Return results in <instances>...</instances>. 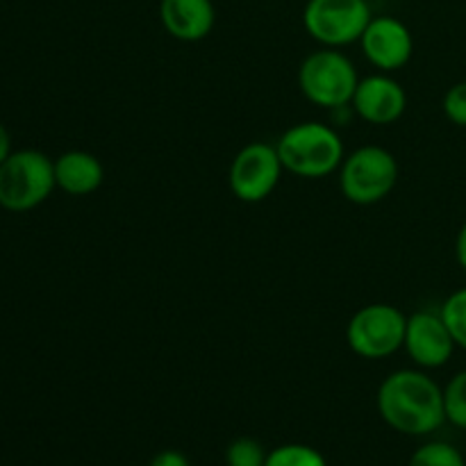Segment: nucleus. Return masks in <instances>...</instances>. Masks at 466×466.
<instances>
[{"instance_id": "18", "label": "nucleus", "mask_w": 466, "mask_h": 466, "mask_svg": "<svg viewBox=\"0 0 466 466\" xmlns=\"http://www.w3.org/2000/svg\"><path fill=\"white\" fill-rule=\"evenodd\" d=\"M267 451L253 437H239L230 441L226 449V466H264L267 464Z\"/></svg>"}, {"instance_id": "1", "label": "nucleus", "mask_w": 466, "mask_h": 466, "mask_svg": "<svg viewBox=\"0 0 466 466\" xmlns=\"http://www.w3.org/2000/svg\"><path fill=\"white\" fill-rule=\"evenodd\" d=\"M378 412L391 431L426 437L446 423L444 390L419 369L390 373L378 387Z\"/></svg>"}, {"instance_id": "10", "label": "nucleus", "mask_w": 466, "mask_h": 466, "mask_svg": "<svg viewBox=\"0 0 466 466\" xmlns=\"http://www.w3.org/2000/svg\"><path fill=\"white\" fill-rule=\"evenodd\" d=\"M360 44L369 64L380 68V73L399 71L414 55L412 32L394 16H373Z\"/></svg>"}, {"instance_id": "15", "label": "nucleus", "mask_w": 466, "mask_h": 466, "mask_svg": "<svg viewBox=\"0 0 466 466\" xmlns=\"http://www.w3.org/2000/svg\"><path fill=\"white\" fill-rule=\"evenodd\" d=\"M264 466H328V462L312 446L282 444L267 455Z\"/></svg>"}, {"instance_id": "3", "label": "nucleus", "mask_w": 466, "mask_h": 466, "mask_svg": "<svg viewBox=\"0 0 466 466\" xmlns=\"http://www.w3.org/2000/svg\"><path fill=\"white\" fill-rule=\"evenodd\" d=\"M55 189V159L41 150H12L0 164V208L9 212L39 208Z\"/></svg>"}, {"instance_id": "8", "label": "nucleus", "mask_w": 466, "mask_h": 466, "mask_svg": "<svg viewBox=\"0 0 466 466\" xmlns=\"http://www.w3.org/2000/svg\"><path fill=\"white\" fill-rule=\"evenodd\" d=\"M282 171L285 167L276 146L267 141H253L232 159L228 185L241 203H262L276 191Z\"/></svg>"}, {"instance_id": "7", "label": "nucleus", "mask_w": 466, "mask_h": 466, "mask_svg": "<svg viewBox=\"0 0 466 466\" xmlns=\"http://www.w3.org/2000/svg\"><path fill=\"white\" fill-rule=\"evenodd\" d=\"M373 14L367 0H308L303 25L323 48H344L362 39Z\"/></svg>"}, {"instance_id": "13", "label": "nucleus", "mask_w": 466, "mask_h": 466, "mask_svg": "<svg viewBox=\"0 0 466 466\" xmlns=\"http://www.w3.org/2000/svg\"><path fill=\"white\" fill-rule=\"evenodd\" d=\"M105 168L96 155L86 150H68L55 159V182L57 189L71 196H89L100 189Z\"/></svg>"}, {"instance_id": "6", "label": "nucleus", "mask_w": 466, "mask_h": 466, "mask_svg": "<svg viewBox=\"0 0 466 466\" xmlns=\"http://www.w3.org/2000/svg\"><path fill=\"white\" fill-rule=\"evenodd\" d=\"M408 317L390 303H371L350 317L346 341L364 360H382L399 353L405 341Z\"/></svg>"}, {"instance_id": "19", "label": "nucleus", "mask_w": 466, "mask_h": 466, "mask_svg": "<svg viewBox=\"0 0 466 466\" xmlns=\"http://www.w3.org/2000/svg\"><path fill=\"white\" fill-rule=\"evenodd\" d=\"M441 109H444V116L453 126L466 127V80L458 82V85L446 91L444 100H441Z\"/></svg>"}, {"instance_id": "12", "label": "nucleus", "mask_w": 466, "mask_h": 466, "mask_svg": "<svg viewBox=\"0 0 466 466\" xmlns=\"http://www.w3.org/2000/svg\"><path fill=\"white\" fill-rule=\"evenodd\" d=\"M159 18L173 39L191 44L205 39L214 30L217 9L212 0H162Z\"/></svg>"}, {"instance_id": "21", "label": "nucleus", "mask_w": 466, "mask_h": 466, "mask_svg": "<svg viewBox=\"0 0 466 466\" xmlns=\"http://www.w3.org/2000/svg\"><path fill=\"white\" fill-rule=\"evenodd\" d=\"M455 259H458L460 267L466 271V221L460 228L458 237H455Z\"/></svg>"}, {"instance_id": "14", "label": "nucleus", "mask_w": 466, "mask_h": 466, "mask_svg": "<svg viewBox=\"0 0 466 466\" xmlns=\"http://www.w3.org/2000/svg\"><path fill=\"white\" fill-rule=\"evenodd\" d=\"M408 466H466L464 455L449 441H426L410 458Z\"/></svg>"}, {"instance_id": "22", "label": "nucleus", "mask_w": 466, "mask_h": 466, "mask_svg": "<svg viewBox=\"0 0 466 466\" xmlns=\"http://www.w3.org/2000/svg\"><path fill=\"white\" fill-rule=\"evenodd\" d=\"M12 155V137H9L7 127L0 123V164Z\"/></svg>"}, {"instance_id": "11", "label": "nucleus", "mask_w": 466, "mask_h": 466, "mask_svg": "<svg viewBox=\"0 0 466 466\" xmlns=\"http://www.w3.org/2000/svg\"><path fill=\"white\" fill-rule=\"evenodd\" d=\"M350 107L362 121L371 126H391L408 109V94L403 85L387 73L360 77Z\"/></svg>"}, {"instance_id": "16", "label": "nucleus", "mask_w": 466, "mask_h": 466, "mask_svg": "<svg viewBox=\"0 0 466 466\" xmlns=\"http://www.w3.org/2000/svg\"><path fill=\"white\" fill-rule=\"evenodd\" d=\"M446 421L460 431H466V369L455 373L444 387Z\"/></svg>"}, {"instance_id": "5", "label": "nucleus", "mask_w": 466, "mask_h": 466, "mask_svg": "<svg viewBox=\"0 0 466 466\" xmlns=\"http://www.w3.org/2000/svg\"><path fill=\"white\" fill-rule=\"evenodd\" d=\"M399 162L382 146H362L339 167L341 194L355 205H376L399 185Z\"/></svg>"}, {"instance_id": "2", "label": "nucleus", "mask_w": 466, "mask_h": 466, "mask_svg": "<svg viewBox=\"0 0 466 466\" xmlns=\"http://www.w3.org/2000/svg\"><path fill=\"white\" fill-rule=\"evenodd\" d=\"M285 171L319 180L339 171L346 157L339 132L321 121H300L280 135L276 144Z\"/></svg>"}, {"instance_id": "4", "label": "nucleus", "mask_w": 466, "mask_h": 466, "mask_svg": "<svg viewBox=\"0 0 466 466\" xmlns=\"http://www.w3.org/2000/svg\"><path fill=\"white\" fill-rule=\"evenodd\" d=\"M358 82V68L339 48L317 50L299 68L300 94L323 109L350 107Z\"/></svg>"}, {"instance_id": "9", "label": "nucleus", "mask_w": 466, "mask_h": 466, "mask_svg": "<svg viewBox=\"0 0 466 466\" xmlns=\"http://www.w3.org/2000/svg\"><path fill=\"white\" fill-rule=\"evenodd\" d=\"M403 349L419 369H441L451 362L458 344L440 312L419 309L408 317Z\"/></svg>"}, {"instance_id": "20", "label": "nucleus", "mask_w": 466, "mask_h": 466, "mask_svg": "<svg viewBox=\"0 0 466 466\" xmlns=\"http://www.w3.org/2000/svg\"><path fill=\"white\" fill-rule=\"evenodd\" d=\"M150 466H189V460L180 451H162L155 455Z\"/></svg>"}, {"instance_id": "17", "label": "nucleus", "mask_w": 466, "mask_h": 466, "mask_svg": "<svg viewBox=\"0 0 466 466\" xmlns=\"http://www.w3.org/2000/svg\"><path fill=\"white\" fill-rule=\"evenodd\" d=\"M440 314L446 321V326H449L458 349L466 350V287L453 291V294L444 300Z\"/></svg>"}]
</instances>
